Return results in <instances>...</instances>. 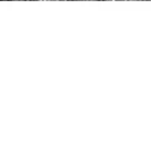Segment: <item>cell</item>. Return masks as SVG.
Returning <instances> with one entry per match:
<instances>
[{
  "label": "cell",
  "instance_id": "6da1fadb",
  "mask_svg": "<svg viewBox=\"0 0 151 153\" xmlns=\"http://www.w3.org/2000/svg\"><path fill=\"white\" fill-rule=\"evenodd\" d=\"M95 1H107V0H95Z\"/></svg>",
  "mask_w": 151,
  "mask_h": 153
},
{
  "label": "cell",
  "instance_id": "7a4b0ae2",
  "mask_svg": "<svg viewBox=\"0 0 151 153\" xmlns=\"http://www.w3.org/2000/svg\"><path fill=\"white\" fill-rule=\"evenodd\" d=\"M75 1H83V0H75Z\"/></svg>",
  "mask_w": 151,
  "mask_h": 153
}]
</instances>
